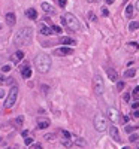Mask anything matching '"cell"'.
<instances>
[{
  "label": "cell",
  "mask_w": 139,
  "mask_h": 149,
  "mask_svg": "<svg viewBox=\"0 0 139 149\" xmlns=\"http://www.w3.org/2000/svg\"><path fill=\"white\" fill-rule=\"evenodd\" d=\"M33 39V30L32 27H21L14 36V43L15 45H28Z\"/></svg>",
  "instance_id": "6da1fadb"
},
{
  "label": "cell",
  "mask_w": 139,
  "mask_h": 149,
  "mask_svg": "<svg viewBox=\"0 0 139 149\" xmlns=\"http://www.w3.org/2000/svg\"><path fill=\"white\" fill-rule=\"evenodd\" d=\"M51 57L48 54H37L35 57V66L37 72H41V73H48L51 69Z\"/></svg>",
  "instance_id": "7a4b0ae2"
},
{
  "label": "cell",
  "mask_w": 139,
  "mask_h": 149,
  "mask_svg": "<svg viewBox=\"0 0 139 149\" xmlns=\"http://www.w3.org/2000/svg\"><path fill=\"white\" fill-rule=\"evenodd\" d=\"M61 22L67 27L69 30H72V31H79L81 30V24H79L78 18L75 17L73 14H64L61 17Z\"/></svg>",
  "instance_id": "3957f363"
},
{
  "label": "cell",
  "mask_w": 139,
  "mask_h": 149,
  "mask_svg": "<svg viewBox=\"0 0 139 149\" xmlns=\"http://www.w3.org/2000/svg\"><path fill=\"white\" fill-rule=\"evenodd\" d=\"M17 97H18V87H17V85H14V87L11 88V91H9L6 100H5V107H6V109H11L12 106L15 105Z\"/></svg>",
  "instance_id": "277c9868"
},
{
  "label": "cell",
  "mask_w": 139,
  "mask_h": 149,
  "mask_svg": "<svg viewBox=\"0 0 139 149\" xmlns=\"http://www.w3.org/2000/svg\"><path fill=\"white\" fill-rule=\"evenodd\" d=\"M94 128L97 130V131H106L108 130V121H106V118H105L103 115H96L94 116Z\"/></svg>",
  "instance_id": "5b68a950"
},
{
  "label": "cell",
  "mask_w": 139,
  "mask_h": 149,
  "mask_svg": "<svg viewBox=\"0 0 139 149\" xmlns=\"http://www.w3.org/2000/svg\"><path fill=\"white\" fill-rule=\"evenodd\" d=\"M93 89H94L96 96H102L105 91V84H103V79L100 75H94L93 78Z\"/></svg>",
  "instance_id": "8992f818"
},
{
  "label": "cell",
  "mask_w": 139,
  "mask_h": 149,
  "mask_svg": "<svg viewBox=\"0 0 139 149\" xmlns=\"http://www.w3.org/2000/svg\"><path fill=\"white\" fill-rule=\"evenodd\" d=\"M108 128H109V136L112 137L114 140L115 142H121V134H120L118 128H117L115 125H109Z\"/></svg>",
  "instance_id": "52a82bcc"
},
{
  "label": "cell",
  "mask_w": 139,
  "mask_h": 149,
  "mask_svg": "<svg viewBox=\"0 0 139 149\" xmlns=\"http://www.w3.org/2000/svg\"><path fill=\"white\" fill-rule=\"evenodd\" d=\"M37 28H39V33H41V35H44V36H49V35H52V33H54L51 27H49V26H45L44 22H39V24H37Z\"/></svg>",
  "instance_id": "ba28073f"
},
{
  "label": "cell",
  "mask_w": 139,
  "mask_h": 149,
  "mask_svg": "<svg viewBox=\"0 0 139 149\" xmlns=\"http://www.w3.org/2000/svg\"><path fill=\"white\" fill-rule=\"evenodd\" d=\"M72 54H73V49L67 48V46H61L54 51V55H72Z\"/></svg>",
  "instance_id": "9c48e42d"
},
{
  "label": "cell",
  "mask_w": 139,
  "mask_h": 149,
  "mask_svg": "<svg viewBox=\"0 0 139 149\" xmlns=\"http://www.w3.org/2000/svg\"><path fill=\"white\" fill-rule=\"evenodd\" d=\"M118 110H115V109H109L108 110V118H109V121H112V122H118L121 118L118 116Z\"/></svg>",
  "instance_id": "30bf717a"
},
{
  "label": "cell",
  "mask_w": 139,
  "mask_h": 149,
  "mask_svg": "<svg viewBox=\"0 0 139 149\" xmlns=\"http://www.w3.org/2000/svg\"><path fill=\"white\" fill-rule=\"evenodd\" d=\"M70 140H72V143H73V145H78V146H81V148L87 146V142H85V139H82V137H79V136H72V137H70Z\"/></svg>",
  "instance_id": "8fae6325"
},
{
  "label": "cell",
  "mask_w": 139,
  "mask_h": 149,
  "mask_svg": "<svg viewBox=\"0 0 139 149\" xmlns=\"http://www.w3.org/2000/svg\"><path fill=\"white\" fill-rule=\"evenodd\" d=\"M6 24H8L9 27H14L15 26V22H17V17H15V14L14 12H9V14H6Z\"/></svg>",
  "instance_id": "7c38bea8"
},
{
  "label": "cell",
  "mask_w": 139,
  "mask_h": 149,
  "mask_svg": "<svg viewBox=\"0 0 139 149\" xmlns=\"http://www.w3.org/2000/svg\"><path fill=\"white\" fill-rule=\"evenodd\" d=\"M106 75H108V78L109 81H112V82H118V73L114 70V69H106Z\"/></svg>",
  "instance_id": "4fadbf2b"
},
{
  "label": "cell",
  "mask_w": 139,
  "mask_h": 149,
  "mask_svg": "<svg viewBox=\"0 0 139 149\" xmlns=\"http://www.w3.org/2000/svg\"><path fill=\"white\" fill-rule=\"evenodd\" d=\"M21 75H23V78L24 79H28V78H32V69L28 67V66H23L21 67Z\"/></svg>",
  "instance_id": "5bb4252c"
},
{
  "label": "cell",
  "mask_w": 139,
  "mask_h": 149,
  "mask_svg": "<svg viewBox=\"0 0 139 149\" xmlns=\"http://www.w3.org/2000/svg\"><path fill=\"white\" fill-rule=\"evenodd\" d=\"M48 127H49V121H48V119H42V118L37 119V128L45 130V128H48Z\"/></svg>",
  "instance_id": "9a60e30c"
},
{
  "label": "cell",
  "mask_w": 139,
  "mask_h": 149,
  "mask_svg": "<svg viewBox=\"0 0 139 149\" xmlns=\"http://www.w3.org/2000/svg\"><path fill=\"white\" fill-rule=\"evenodd\" d=\"M26 17L28 18V19H36V18H37V12H36V9H33V8L27 9L26 10Z\"/></svg>",
  "instance_id": "2e32d148"
},
{
  "label": "cell",
  "mask_w": 139,
  "mask_h": 149,
  "mask_svg": "<svg viewBox=\"0 0 139 149\" xmlns=\"http://www.w3.org/2000/svg\"><path fill=\"white\" fill-rule=\"evenodd\" d=\"M23 58H24V52H23V51H17V52L12 55V61H14V63L21 61Z\"/></svg>",
  "instance_id": "e0dca14e"
},
{
  "label": "cell",
  "mask_w": 139,
  "mask_h": 149,
  "mask_svg": "<svg viewBox=\"0 0 139 149\" xmlns=\"http://www.w3.org/2000/svg\"><path fill=\"white\" fill-rule=\"evenodd\" d=\"M42 9H44V12H46V14H54V9H52V6L49 5V3H46V2H44V3H42Z\"/></svg>",
  "instance_id": "ac0fdd59"
},
{
  "label": "cell",
  "mask_w": 139,
  "mask_h": 149,
  "mask_svg": "<svg viewBox=\"0 0 139 149\" xmlns=\"http://www.w3.org/2000/svg\"><path fill=\"white\" fill-rule=\"evenodd\" d=\"M60 43H64V45H72V43H76L72 37H67V36H63L60 39Z\"/></svg>",
  "instance_id": "d6986e66"
},
{
  "label": "cell",
  "mask_w": 139,
  "mask_h": 149,
  "mask_svg": "<svg viewBox=\"0 0 139 149\" xmlns=\"http://www.w3.org/2000/svg\"><path fill=\"white\" fill-rule=\"evenodd\" d=\"M133 10H135V6H133V5H127V8H126V17H127V18H132V15H133Z\"/></svg>",
  "instance_id": "ffe728a7"
},
{
  "label": "cell",
  "mask_w": 139,
  "mask_h": 149,
  "mask_svg": "<svg viewBox=\"0 0 139 149\" xmlns=\"http://www.w3.org/2000/svg\"><path fill=\"white\" fill-rule=\"evenodd\" d=\"M135 75H136V70L135 69H129V70H126V73H124L126 78H133Z\"/></svg>",
  "instance_id": "44dd1931"
},
{
  "label": "cell",
  "mask_w": 139,
  "mask_h": 149,
  "mask_svg": "<svg viewBox=\"0 0 139 149\" xmlns=\"http://www.w3.org/2000/svg\"><path fill=\"white\" fill-rule=\"evenodd\" d=\"M138 28H139L138 21H132L130 24H129V30H132V31H133V30H138Z\"/></svg>",
  "instance_id": "7402d4cb"
},
{
  "label": "cell",
  "mask_w": 139,
  "mask_h": 149,
  "mask_svg": "<svg viewBox=\"0 0 139 149\" xmlns=\"http://www.w3.org/2000/svg\"><path fill=\"white\" fill-rule=\"evenodd\" d=\"M14 122H15V125H17V127H23V122H24V118H23V116H17Z\"/></svg>",
  "instance_id": "603a6c76"
},
{
  "label": "cell",
  "mask_w": 139,
  "mask_h": 149,
  "mask_svg": "<svg viewBox=\"0 0 139 149\" xmlns=\"http://www.w3.org/2000/svg\"><path fill=\"white\" fill-rule=\"evenodd\" d=\"M127 48H129L130 51L135 52V51H138V43H135V42H129V43H127Z\"/></svg>",
  "instance_id": "cb8c5ba5"
},
{
  "label": "cell",
  "mask_w": 139,
  "mask_h": 149,
  "mask_svg": "<svg viewBox=\"0 0 139 149\" xmlns=\"http://www.w3.org/2000/svg\"><path fill=\"white\" fill-rule=\"evenodd\" d=\"M61 143H63V146H66V148H70V146L73 145L70 139H63V140H61Z\"/></svg>",
  "instance_id": "d4e9b609"
},
{
  "label": "cell",
  "mask_w": 139,
  "mask_h": 149,
  "mask_svg": "<svg viewBox=\"0 0 139 149\" xmlns=\"http://www.w3.org/2000/svg\"><path fill=\"white\" fill-rule=\"evenodd\" d=\"M88 18H90V21H97V17H96L94 12H88Z\"/></svg>",
  "instance_id": "484cf974"
},
{
  "label": "cell",
  "mask_w": 139,
  "mask_h": 149,
  "mask_svg": "<svg viewBox=\"0 0 139 149\" xmlns=\"http://www.w3.org/2000/svg\"><path fill=\"white\" fill-rule=\"evenodd\" d=\"M51 28H52L54 33H61V27L60 26H51Z\"/></svg>",
  "instance_id": "4316f807"
},
{
  "label": "cell",
  "mask_w": 139,
  "mask_h": 149,
  "mask_svg": "<svg viewBox=\"0 0 139 149\" xmlns=\"http://www.w3.org/2000/svg\"><path fill=\"white\" fill-rule=\"evenodd\" d=\"M138 139H139V136L138 134H130V137H129V140L133 143V142H138Z\"/></svg>",
  "instance_id": "83f0119b"
},
{
  "label": "cell",
  "mask_w": 139,
  "mask_h": 149,
  "mask_svg": "<svg viewBox=\"0 0 139 149\" xmlns=\"http://www.w3.org/2000/svg\"><path fill=\"white\" fill-rule=\"evenodd\" d=\"M61 134H63V137H64V139H70V137H72V134H70L69 131H66V130H63Z\"/></svg>",
  "instance_id": "f1b7e54d"
},
{
  "label": "cell",
  "mask_w": 139,
  "mask_h": 149,
  "mask_svg": "<svg viewBox=\"0 0 139 149\" xmlns=\"http://www.w3.org/2000/svg\"><path fill=\"white\" fill-rule=\"evenodd\" d=\"M11 69H12L11 64H5V66L2 67V72H11Z\"/></svg>",
  "instance_id": "f546056e"
},
{
  "label": "cell",
  "mask_w": 139,
  "mask_h": 149,
  "mask_svg": "<svg viewBox=\"0 0 139 149\" xmlns=\"http://www.w3.org/2000/svg\"><path fill=\"white\" fill-rule=\"evenodd\" d=\"M24 143H26L27 146H28V145H32V143H33V139H32V137H27V136H26V139H24Z\"/></svg>",
  "instance_id": "4dcf8cb0"
},
{
  "label": "cell",
  "mask_w": 139,
  "mask_h": 149,
  "mask_svg": "<svg viewBox=\"0 0 139 149\" xmlns=\"http://www.w3.org/2000/svg\"><path fill=\"white\" fill-rule=\"evenodd\" d=\"M54 137H55V134H46V136H45V139H46V140L49 142V140H54Z\"/></svg>",
  "instance_id": "1f68e13d"
},
{
  "label": "cell",
  "mask_w": 139,
  "mask_h": 149,
  "mask_svg": "<svg viewBox=\"0 0 139 149\" xmlns=\"http://www.w3.org/2000/svg\"><path fill=\"white\" fill-rule=\"evenodd\" d=\"M123 100H124V101H130V94H129V93H126V94L123 96Z\"/></svg>",
  "instance_id": "d6a6232c"
},
{
  "label": "cell",
  "mask_w": 139,
  "mask_h": 149,
  "mask_svg": "<svg viewBox=\"0 0 139 149\" xmlns=\"http://www.w3.org/2000/svg\"><path fill=\"white\" fill-rule=\"evenodd\" d=\"M136 128H138V127H130V125H129V127H126V131H127V133H132V131H135Z\"/></svg>",
  "instance_id": "836d02e7"
},
{
  "label": "cell",
  "mask_w": 139,
  "mask_h": 149,
  "mask_svg": "<svg viewBox=\"0 0 139 149\" xmlns=\"http://www.w3.org/2000/svg\"><path fill=\"white\" fill-rule=\"evenodd\" d=\"M138 107H139V101L136 100V101H133V103H132V109L135 110V109H138Z\"/></svg>",
  "instance_id": "e575fe53"
},
{
  "label": "cell",
  "mask_w": 139,
  "mask_h": 149,
  "mask_svg": "<svg viewBox=\"0 0 139 149\" xmlns=\"http://www.w3.org/2000/svg\"><path fill=\"white\" fill-rule=\"evenodd\" d=\"M133 96L136 97V98H138V97H139V87H136V88H135V89H133Z\"/></svg>",
  "instance_id": "d590c367"
},
{
  "label": "cell",
  "mask_w": 139,
  "mask_h": 149,
  "mask_svg": "<svg viewBox=\"0 0 139 149\" xmlns=\"http://www.w3.org/2000/svg\"><path fill=\"white\" fill-rule=\"evenodd\" d=\"M102 15H103V17H108V15H109V10H108L106 8H103L102 9Z\"/></svg>",
  "instance_id": "8d00e7d4"
},
{
  "label": "cell",
  "mask_w": 139,
  "mask_h": 149,
  "mask_svg": "<svg viewBox=\"0 0 139 149\" xmlns=\"http://www.w3.org/2000/svg\"><path fill=\"white\" fill-rule=\"evenodd\" d=\"M5 96H6V91H5L3 88H0V98H3Z\"/></svg>",
  "instance_id": "74e56055"
},
{
  "label": "cell",
  "mask_w": 139,
  "mask_h": 149,
  "mask_svg": "<svg viewBox=\"0 0 139 149\" xmlns=\"http://www.w3.org/2000/svg\"><path fill=\"white\" fill-rule=\"evenodd\" d=\"M117 88H118V89L121 91L123 88H124V82H118V84H117Z\"/></svg>",
  "instance_id": "f35d334b"
},
{
  "label": "cell",
  "mask_w": 139,
  "mask_h": 149,
  "mask_svg": "<svg viewBox=\"0 0 139 149\" xmlns=\"http://www.w3.org/2000/svg\"><path fill=\"white\" fill-rule=\"evenodd\" d=\"M133 116H135V118H139V109H135V110H133Z\"/></svg>",
  "instance_id": "ab89813d"
},
{
  "label": "cell",
  "mask_w": 139,
  "mask_h": 149,
  "mask_svg": "<svg viewBox=\"0 0 139 149\" xmlns=\"http://www.w3.org/2000/svg\"><path fill=\"white\" fill-rule=\"evenodd\" d=\"M58 5L60 6H66V0H58Z\"/></svg>",
  "instance_id": "60d3db41"
},
{
  "label": "cell",
  "mask_w": 139,
  "mask_h": 149,
  "mask_svg": "<svg viewBox=\"0 0 139 149\" xmlns=\"http://www.w3.org/2000/svg\"><path fill=\"white\" fill-rule=\"evenodd\" d=\"M135 9L139 12V0H136V3H135Z\"/></svg>",
  "instance_id": "b9f144b4"
},
{
  "label": "cell",
  "mask_w": 139,
  "mask_h": 149,
  "mask_svg": "<svg viewBox=\"0 0 139 149\" xmlns=\"http://www.w3.org/2000/svg\"><path fill=\"white\" fill-rule=\"evenodd\" d=\"M0 146H6V142L2 140V137H0Z\"/></svg>",
  "instance_id": "7bdbcfd3"
},
{
  "label": "cell",
  "mask_w": 139,
  "mask_h": 149,
  "mask_svg": "<svg viewBox=\"0 0 139 149\" xmlns=\"http://www.w3.org/2000/svg\"><path fill=\"white\" fill-rule=\"evenodd\" d=\"M5 61V57H3V55H2V54H0V64H2V63Z\"/></svg>",
  "instance_id": "ee69618b"
},
{
  "label": "cell",
  "mask_w": 139,
  "mask_h": 149,
  "mask_svg": "<svg viewBox=\"0 0 139 149\" xmlns=\"http://www.w3.org/2000/svg\"><path fill=\"white\" fill-rule=\"evenodd\" d=\"M42 89H44V93H46V91H48V87H46V85H44V87H42Z\"/></svg>",
  "instance_id": "f6af8a7d"
},
{
  "label": "cell",
  "mask_w": 139,
  "mask_h": 149,
  "mask_svg": "<svg viewBox=\"0 0 139 149\" xmlns=\"http://www.w3.org/2000/svg\"><path fill=\"white\" fill-rule=\"evenodd\" d=\"M35 149H42V146H41V145L37 143V145H36V146H35Z\"/></svg>",
  "instance_id": "bcb514c9"
},
{
  "label": "cell",
  "mask_w": 139,
  "mask_h": 149,
  "mask_svg": "<svg viewBox=\"0 0 139 149\" xmlns=\"http://www.w3.org/2000/svg\"><path fill=\"white\" fill-rule=\"evenodd\" d=\"M106 3H108V5H111V3H114V0H106Z\"/></svg>",
  "instance_id": "7dc6e473"
},
{
  "label": "cell",
  "mask_w": 139,
  "mask_h": 149,
  "mask_svg": "<svg viewBox=\"0 0 139 149\" xmlns=\"http://www.w3.org/2000/svg\"><path fill=\"white\" fill-rule=\"evenodd\" d=\"M87 2H90V3H96L97 0H87Z\"/></svg>",
  "instance_id": "c3c4849f"
},
{
  "label": "cell",
  "mask_w": 139,
  "mask_h": 149,
  "mask_svg": "<svg viewBox=\"0 0 139 149\" xmlns=\"http://www.w3.org/2000/svg\"><path fill=\"white\" fill-rule=\"evenodd\" d=\"M123 149H130V148H129V146H124V148H123Z\"/></svg>",
  "instance_id": "681fc988"
}]
</instances>
